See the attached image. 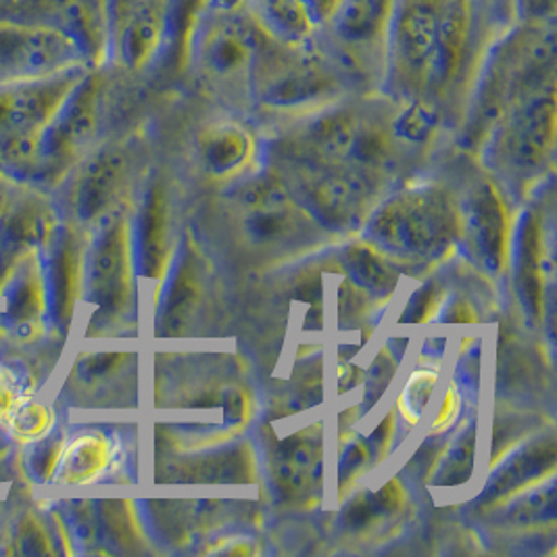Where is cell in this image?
<instances>
[{
    "label": "cell",
    "instance_id": "cell-26",
    "mask_svg": "<svg viewBox=\"0 0 557 557\" xmlns=\"http://www.w3.org/2000/svg\"><path fill=\"white\" fill-rule=\"evenodd\" d=\"M474 443H476V432L474 429H468L459 436L456 445L449 449L447 459L441 463L438 476L434 479V484L443 486H456L470 479L472 466H474Z\"/></svg>",
    "mask_w": 557,
    "mask_h": 557
},
{
    "label": "cell",
    "instance_id": "cell-35",
    "mask_svg": "<svg viewBox=\"0 0 557 557\" xmlns=\"http://www.w3.org/2000/svg\"><path fill=\"white\" fill-rule=\"evenodd\" d=\"M393 429H395V426H393V416H388V418L382 422L381 429L370 436V445H368V447H374V451H376L379 456H384L386 449H388V445H391V438H393Z\"/></svg>",
    "mask_w": 557,
    "mask_h": 557
},
{
    "label": "cell",
    "instance_id": "cell-17",
    "mask_svg": "<svg viewBox=\"0 0 557 557\" xmlns=\"http://www.w3.org/2000/svg\"><path fill=\"white\" fill-rule=\"evenodd\" d=\"M201 297V274H199V255L190 240H184L180 249L174 278L165 293L163 304V326L176 332L193 315Z\"/></svg>",
    "mask_w": 557,
    "mask_h": 557
},
{
    "label": "cell",
    "instance_id": "cell-22",
    "mask_svg": "<svg viewBox=\"0 0 557 557\" xmlns=\"http://www.w3.org/2000/svg\"><path fill=\"white\" fill-rule=\"evenodd\" d=\"M109 457H111V449L102 434H84L76 438L61 456L59 481H95L107 468Z\"/></svg>",
    "mask_w": 557,
    "mask_h": 557
},
{
    "label": "cell",
    "instance_id": "cell-6",
    "mask_svg": "<svg viewBox=\"0 0 557 557\" xmlns=\"http://www.w3.org/2000/svg\"><path fill=\"white\" fill-rule=\"evenodd\" d=\"M393 9L395 0H341L329 24L318 32L324 52L345 77H382Z\"/></svg>",
    "mask_w": 557,
    "mask_h": 557
},
{
    "label": "cell",
    "instance_id": "cell-5",
    "mask_svg": "<svg viewBox=\"0 0 557 557\" xmlns=\"http://www.w3.org/2000/svg\"><path fill=\"white\" fill-rule=\"evenodd\" d=\"M0 20L65 38L90 67L109 63V0H0Z\"/></svg>",
    "mask_w": 557,
    "mask_h": 557
},
{
    "label": "cell",
    "instance_id": "cell-11",
    "mask_svg": "<svg viewBox=\"0 0 557 557\" xmlns=\"http://www.w3.org/2000/svg\"><path fill=\"white\" fill-rule=\"evenodd\" d=\"M243 203L249 209L247 230L257 243L284 245L299 238L304 220L278 184L270 180L255 182L245 188Z\"/></svg>",
    "mask_w": 557,
    "mask_h": 557
},
{
    "label": "cell",
    "instance_id": "cell-37",
    "mask_svg": "<svg viewBox=\"0 0 557 557\" xmlns=\"http://www.w3.org/2000/svg\"><path fill=\"white\" fill-rule=\"evenodd\" d=\"M149 2H157V0H109L111 4V17L117 13H124L127 9L140 7V4H149Z\"/></svg>",
    "mask_w": 557,
    "mask_h": 557
},
{
    "label": "cell",
    "instance_id": "cell-19",
    "mask_svg": "<svg viewBox=\"0 0 557 557\" xmlns=\"http://www.w3.org/2000/svg\"><path fill=\"white\" fill-rule=\"evenodd\" d=\"M554 466H556V443L554 438H547L543 443H536L529 449H524L522 454L511 457L493 482H488L486 495L504 497L520 488H527L531 482L543 479L545 472H552Z\"/></svg>",
    "mask_w": 557,
    "mask_h": 557
},
{
    "label": "cell",
    "instance_id": "cell-24",
    "mask_svg": "<svg viewBox=\"0 0 557 557\" xmlns=\"http://www.w3.org/2000/svg\"><path fill=\"white\" fill-rule=\"evenodd\" d=\"M4 422L17 441L32 443V441L42 438L47 432L51 431L52 413L47 407L32 401L29 397H24L7 416Z\"/></svg>",
    "mask_w": 557,
    "mask_h": 557
},
{
    "label": "cell",
    "instance_id": "cell-1",
    "mask_svg": "<svg viewBox=\"0 0 557 557\" xmlns=\"http://www.w3.org/2000/svg\"><path fill=\"white\" fill-rule=\"evenodd\" d=\"M484 0H395L382 79L406 101H438L474 65Z\"/></svg>",
    "mask_w": 557,
    "mask_h": 557
},
{
    "label": "cell",
    "instance_id": "cell-4",
    "mask_svg": "<svg viewBox=\"0 0 557 557\" xmlns=\"http://www.w3.org/2000/svg\"><path fill=\"white\" fill-rule=\"evenodd\" d=\"M457 213L438 190H407L382 207L370 238L382 249L409 257L443 253L456 236Z\"/></svg>",
    "mask_w": 557,
    "mask_h": 557
},
{
    "label": "cell",
    "instance_id": "cell-9",
    "mask_svg": "<svg viewBox=\"0 0 557 557\" xmlns=\"http://www.w3.org/2000/svg\"><path fill=\"white\" fill-rule=\"evenodd\" d=\"M507 211L493 184L479 186L463 213V234L472 257L488 272L504 268L507 253Z\"/></svg>",
    "mask_w": 557,
    "mask_h": 557
},
{
    "label": "cell",
    "instance_id": "cell-10",
    "mask_svg": "<svg viewBox=\"0 0 557 557\" xmlns=\"http://www.w3.org/2000/svg\"><path fill=\"white\" fill-rule=\"evenodd\" d=\"M305 201L320 224L334 230L354 228L368 211L370 186L355 172L326 174L305 188Z\"/></svg>",
    "mask_w": 557,
    "mask_h": 557
},
{
    "label": "cell",
    "instance_id": "cell-30",
    "mask_svg": "<svg viewBox=\"0 0 557 557\" xmlns=\"http://www.w3.org/2000/svg\"><path fill=\"white\" fill-rule=\"evenodd\" d=\"M436 301H438V286L434 282H429L407 304L404 318H401V324H420V322H424L431 315Z\"/></svg>",
    "mask_w": 557,
    "mask_h": 557
},
{
    "label": "cell",
    "instance_id": "cell-21",
    "mask_svg": "<svg viewBox=\"0 0 557 557\" xmlns=\"http://www.w3.org/2000/svg\"><path fill=\"white\" fill-rule=\"evenodd\" d=\"M345 270L355 282V286L376 293L391 295L397 286V274L391 263L374 247L366 243H354L343 253Z\"/></svg>",
    "mask_w": 557,
    "mask_h": 557
},
{
    "label": "cell",
    "instance_id": "cell-23",
    "mask_svg": "<svg viewBox=\"0 0 557 557\" xmlns=\"http://www.w3.org/2000/svg\"><path fill=\"white\" fill-rule=\"evenodd\" d=\"M406 504V493L399 482H388L379 493H361L347 506L343 513V524L351 531H368L376 522L395 516Z\"/></svg>",
    "mask_w": 557,
    "mask_h": 557
},
{
    "label": "cell",
    "instance_id": "cell-12",
    "mask_svg": "<svg viewBox=\"0 0 557 557\" xmlns=\"http://www.w3.org/2000/svg\"><path fill=\"white\" fill-rule=\"evenodd\" d=\"M272 479L288 499L311 493L322 479V432L318 426L282 441L272 457Z\"/></svg>",
    "mask_w": 557,
    "mask_h": 557
},
{
    "label": "cell",
    "instance_id": "cell-38",
    "mask_svg": "<svg viewBox=\"0 0 557 557\" xmlns=\"http://www.w3.org/2000/svg\"><path fill=\"white\" fill-rule=\"evenodd\" d=\"M359 370H355V368H347L343 374H341V381H338V388L345 393V391H349L351 386L357 384L359 381V376H355Z\"/></svg>",
    "mask_w": 557,
    "mask_h": 557
},
{
    "label": "cell",
    "instance_id": "cell-25",
    "mask_svg": "<svg viewBox=\"0 0 557 557\" xmlns=\"http://www.w3.org/2000/svg\"><path fill=\"white\" fill-rule=\"evenodd\" d=\"M438 122L436 104L426 101H409L401 115L395 120L393 129L397 138L409 143H424L429 140Z\"/></svg>",
    "mask_w": 557,
    "mask_h": 557
},
{
    "label": "cell",
    "instance_id": "cell-18",
    "mask_svg": "<svg viewBox=\"0 0 557 557\" xmlns=\"http://www.w3.org/2000/svg\"><path fill=\"white\" fill-rule=\"evenodd\" d=\"M126 230L122 224L104 234L95 259V293L102 305L117 307L126 299Z\"/></svg>",
    "mask_w": 557,
    "mask_h": 557
},
{
    "label": "cell",
    "instance_id": "cell-15",
    "mask_svg": "<svg viewBox=\"0 0 557 557\" xmlns=\"http://www.w3.org/2000/svg\"><path fill=\"white\" fill-rule=\"evenodd\" d=\"M197 149L211 174L226 176L253 157L255 140L251 132L236 122H213L199 132Z\"/></svg>",
    "mask_w": 557,
    "mask_h": 557
},
{
    "label": "cell",
    "instance_id": "cell-32",
    "mask_svg": "<svg viewBox=\"0 0 557 557\" xmlns=\"http://www.w3.org/2000/svg\"><path fill=\"white\" fill-rule=\"evenodd\" d=\"M393 372H395V363L386 357L381 355L376 359V363L372 366L370 374H368V384H366V404H372L381 397L384 393V388L388 386V382L393 379Z\"/></svg>",
    "mask_w": 557,
    "mask_h": 557
},
{
    "label": "cell",
    "instance_id": "cell-7",
    "mask_svg": "<svg viewBox=\"0 0 557 557\" xmlns=\"http://www.w3.org/2000/svg\"><path fill=\"white\" fill-rule=\"evenodd\" d=\"M491 129L518 168H539L556 138V77L511 102Z\"/></svg>",
    "mask_w": 557,
    "mask_h": 557
},
{
    "label": "cell",
    "instance_id": "cell-16",
    "mask_svg": "<svg viewBox=\"0 0 557 557\" xmlns=\"http://www.w3.org/2000/svg\"><path fill=\"white\" fill-rule=\"evenodd\" d=\"M361 120L351 111L336 109L322 113L299 136V145L320 161L349 159Z\"/></svg>",
    "mask_w": 557,
    "mask_h": 557
},
{
    "label": "cell",
    "instance_id": "cell-27",
    "mask_svg": "<svg viewBox=\"0 0 557 557\" xmlns=\"http://www.w3.org/2000/svg\"><path fill=\"white\" fill-rule=\"evenodd\" d=\"M511 22L556 26L557 0H507Z\"/></svg>",
    "mask_w": 557,
    "mask_h": 557
},
{
    "label": "cell",
    "instance_id": "cell-34",
    "mask_svg": "<svg viewBox=\"0 0 557 557\" xmlns=\"http://www.w3.org/2000/svg\"><path fill=\"white\" fill-rule=\"evenodd\" d=\"M299 2L304 4L305 11L313 20L318 32L329 24L330 17L334 15V11L341 4V0H299Z\"/></svg>",
    "mask_w": 557,
    "mask_h": 557
},
{
    "label": "cell",
    "instance_id": "cell-31",
    "mask_svg": "<svg viewBox=\"0 0 557 557\" xmlns=\"http://www.w3.org/2000/svg\"><path fill=\"white\" fill-rule=\"evenodd\" d=\"M370 459V447L361 441H354L345 447L343 457H341V466H338V476L341 484L349 486L355 481L357 472L366 466V461Z\"/></svg>",
    "mask_w": 557,
    "mask_h": 557
},
{
    "label": "cell",
    "instance_id": "cell-2",
    "mask_svg": "<svg viewBox=\"0 0 557 557\" xmlns=\"http://www.w3.org/2000/svg\"><path fill=\"white\" fill-rule=\"evenodd\" d=\"M268 38L243 0H205L186 32V63L205 82L251 88Z\"/></svg>",
    "mask_w": 557,
    "mask_h": 557
},
{
    "label": "cell",
    "instance_id": "cell-29",
    "mask_svg": "<svg viewBox=\"0 0 557 557\" xmlns=\"http://www.w3.org/2000/svg\"><path fill=\"white\" fill-rule=\"evenodd\" d=\"M434 382H436L434 374H431V372H420L407 384L401 401H407V406L404 409H406V418H409L411 424L418 422L422 407L426 406V401L431 397Z\"/></svg>",
    "mask_w": 557,
    "mask_h": 557
},
{
    "label": "cell",
    "instance_id": "cell-33",
    "mask_svg": "<svg viewBox=\"0 0 557 557\" xmlns=\"http://www.w3.org/2000/svg\"><path fill=\"white\" fill-rule=\"evenodd\" d=\"M22 399H24V395L20 393L17 379L11 372L0 370V422L7 420V416L15 409Z\"/></svg>",
    "mask_w": 557,
    "mask_h": 557
},
{
    "label": "cell",
    "instance_id": "cell-13",
    "mask_svg": "<svg viewBox=\"0 0 557 557\" xmlns=\"http://www.w3.org/2000/svg\"><path fill=\"white\" fill-rule=\"evenodd\" d=\"M263 36L282 47H309L318 27L299 0H243Z\"/></svg>",
    "mask_w": 557,
    "mask_h": 557
},
{
    "label": "cell",
    "instance_id": "cell-3",
    "mask_svg": "<svg viewBox=\"0 0 557 557\" xmlns=\"http://www.w3.org/2000/svg\"><path fill=\"white\" fill-rule=\"evenodd\" d=\"M345 74L318 42L282 47L265 42L255 70V99L270 109H305L329 104L343 92Z\"/></svg>",
    "mask_w": 557,
    "mask_h": 557
},
{
    "label": "cell",
    "instance_id": "cell-20",
    "mask_svg": "<svg viewBox=\"0 0 557 557\" xmlns=\"http://www.w3.org/2000/svg\"><path fill=\"white\" fill-rule=\"evenodd\" d=\"M140 268L147 278H161L168 265L165 201L159 188L151 190L140 220Z\"/></svg>",
    "mask_w": 557,
    "mask_h": 557
},
{
    "label": "cell",
    "instance_id": "cell-36",
    "mask_svg": "<svg viewBox=\"0 0 557 557\" xmlns=\"http://www.w3.org/2000/svg\"><path fill=\"white\" fill-rule=\"evenodd\" d=\"M445 320L451 322V324H468V322H474L476 315H474V311L468 305L456 304L449 309Z\"/></svg>",
    "mask_w": 557,
    "mask_h": 557
},
{
    "label": "cell",
    "instance_id": "cell-14",
    "mask_svg": "<svg viewBox=\"0 0 557 557\" xmlns=\"http://www.w3.org/2000/svg\"><path fill=\"white\" fill-rule=\"evenodd\" d=\"M516 272L522 305L529 318L539 322L543 318V226L534 211H529L520 224Z\"/></svg>",
    "mask_w": 557,
    "mask_h": 557
},
{
    "label": "cell",
    "instance_id": "cell-28",
    "mask_svg": "<svg viewBox=\"0 0 557 557\" xmlns=\"http://www.w3.org/2000/svg\"><path fill=\"white\" fill-rule=\"evenodd\" d=\"M513 520L522 522H543V520H554L556 516V493L554 486H549L547 491H539L536 495L529 497L524 504L516 507V511L511 513Z\"/></svg>",
    "mask_w": 557,
    "mask_h": 557
},
{
    "label": "cell",
    "instance_id": "cell-8",
    "mask_svg": "<svg viewBox=\"0 0 557 557\" xmlns=\"http://www.w3.org/2000/svg\"><path fill=\"white\" fill-rule=\"evenodd\" d=\"M79 67L92 70L65 38L0 20V86Z\"/></svg>",
    "mask_w": 557,
    "mask_h": 557
},
{
    "label": "cell",
    "instance_id": "cell-39",
    "mask_svg": "<svg viewBox=\"0 0 557 557\" xmlns=\"http://www.w3.org/2000/svg\"><path fill=\"white\" fill-rule=\"evenodd\" d=\"M506 4H507V0H506ZM509 22H511V20H509Z\"/></svg>",
    "mask_w": 557,
    "mask_h": 557
}]
</instances>
